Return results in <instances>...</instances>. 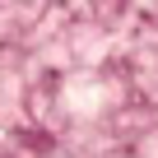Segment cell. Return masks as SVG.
<instances>
[{
	"label": "cell",
	"instance_id": "6da1fadb",
	"mask_svg": "<svg viewBox=\"0 0 158 158\" xmlns=\"http://www.w3.org/2000/svg\"><path fill=\"white\" fill-rule=\"evenodd\" d=\"M112 98H116V89H112V84H102V79H93V74H74L70 84L60 89L65 112H70V116H79V121H93V116H102Z\"/></svg>",
	"mask_w": 158,
	"mask_h": 158
},
{
	"label": "cell",
	"instance_id": "7a4b0ae2",
	"mask_svg": "<svg viewBox=\"0 0 158 158\" xmlns=\"http://www.w3.org/2000/svg\"><path fill=\"white\" fill-rule=\"evenodd\" d=\"M149 158H158V149H153V153H149Z\"/></svg>",
	"mask_w": 158,
	"mask_h": 158
}]
</instances>
